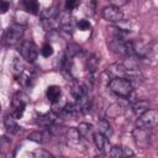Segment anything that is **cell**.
<instances>
[{
	"label": "cell",
	"mask_w": 158,
	"mask_h": 158,
	"mask_svg": "<svg viewBox=\"0 0 158 158\" xmlns=\"http://www.w3.org/2000/svg\"><path fill=\"white\" fill-rule=\"evenodd\" d=\"M107 88L110 89V91L122 99H130L135 93L132 84L127 79H110L107 83Z\"/></svg>",
	"instance_id": "1"
},
{
	"label": "cell",
	"mask_w": 158,
	"mask_h": 158,
	"mask_svg": "<svg viewBox=\"0 0 158 158\" xmlns=\"http://www.w3.org/2000/svg\"><path fill=\"white\" fill-rule=\"evenodd\" d=\"M25 32V26L21 23H12L7 27V30L5 31L4 38H2V43L5 47H12L15 46L23 36Z\"/></svg>",
	"instance_id": "2"
},
{
	"label": "cell",
	"mask_w": 158,
	"mask_h": 158,
	"mask_svg": "<svg viewBox=\"0 0 158 158\" xmlns=\"http://www.w3.org/2000/svg\"><path fill=\"white\" fill-rule=\"evenodd\" d=\"M158 122V112L156 109H148L144 114L138 116L136 121V127L138 128H144V130H151L153 128Z\"/></svg>",
	"instance_id": "3"
},
{
	"label": "cell",
	"mask_w": 158,
	"mask_h": 158,
	"mask_svg": "<svg viewBox=\"0 0 158 158\" xmlns=\"http://www.w3.org/2000/svg\"><path fill=\"white\" fill-rule=\"evenodd\" d=\"M28 104V96L25 94V93H16L14 96H12V100H11V105H12V116L19 120L22 117L23 112H25V109H26V105Z\"/></svg>",
	"instance_id": "4"
},
{
	"label": "cell",
	"mask_w": 158,
	"mask_h": 158,
	"mask_svg": "<svg viewBox=\"0 0 158 158\" xmlns=\"http://www.w3.org/2000/svg\"><path fill=\"white\" fill-rule=\"evenodd\" d=\"M107 47L109 49L118 56L132 54L131 53V41L121 40V38H107Z\"/></svg>",
	"instance_id": "5"
},
{
	"label": "cell",
	"mask_w": 158,
	"mask_h": 158,
	"mask_svg": "<svg viewBox=\"0 0 158 158\" xmlns=\"http://www.w3.org/2000/svg\"><path fill=\"white\" fill-rule=\"evenodd\" d=\"M19 51H20L21 57L25 60L30 62V63H33L37 59V57H38V47L36 46L35 42H32L30 40L23 41L20 44V49Z\"/></svg>",
	"instance_id": "6"
},
{
	"label": "cell",
	"mask_w": 158,
	"mask_h": 158,
	"mask_svg": "<svg viewBox=\"0 0 158 158\" xmlns=\"http://www.w3.org/2000/svg\"><path fill=\"white\" fill-rule=\"evenodd\" d=\"M132 137L135 139L136 146L138 148H141V149H146V148H148L151 146V133H149V130L136 127L132 131Z\"/></svg>",
	"instance_id": "7"
},
{
	"label": "cell",
	"mask_w": 158,
	"mask_h": 158,
	"mask_svg": "<svg viewBox=\"0 0 158 158\" xmlns=\"http://www.w3.org/2000/svg\"><path fill=\"white\" fill-rule=\"evenodd\" d=\"M128 72H130V68L125 67L123 64H121V63H114V64H110L104 73L110 79H127Z\"/></svg>",
	"instance_id": "8"
},
{
	"label": "cell",
	"mask_w": 158,
	"mask_h": 158,
	"mask_svg": "<svg viewBox=\"0 0 158 158\" xmlns=\"http://www.w3.org/2000/svg\"><path fill=\"white\" fill-rule=\"evenodd\" d=\"M101 15H102V17L106 21L112 22V23H118V22H122L123 21V12L118 7L112 6V5L105 6L101 10Z\"/></svg>",
	"instance_id": "9"
},
{
	"label": "cell",
	"mask_w": 158,
	"mask_h": 158,
	"mask_svg": "<svg viewBox=\"0 0 158 158\" xmlns=\"http://www.w3.org/2000/svg\"><path fill=\"white\" fill-rule=\"evenodd\" d=\"M93 142L96 147V149L100 152V153H104V154H109L110 149H111V143L109 142V138H106L104 135H101L100 132L95 131L93 133Z\"/></svg>",
	"instance_id": "10"
},
{
	"label": "cell",
	"mask_w": 158,
	"mask_h": 158,
	"mask_svg": "<svg viewBox=\"0 0 158 158\" xmlns=\"http://www.w3.org/2000/svg\"><path fill=\"white\" fill-rule=\"evenodd\" d=\"M88 90H89V89H88V85H86L85 83H81V81H78V80H74V81L72 83L70 94H72V96L75 99V101L86 98Z\"/></svg>",
	"instance_id": "11"
},
{
	"label": "cell",
	"mask_w": 158,
	"mask_h": 158,
	"mask_svg": "<svg viewBox=\"0 0 158 158\" xmlns=\"http://www.w3.org/2000/svg\"><path fill=\"white\" fill-rule=\"evenodd\" d=\"M57 118H58V115H57L56 112H53V111H49V112H46V114H43V115H40V116L37 117L36 122H37V125H40L41 127L48 128V127H51L52 125H54V123L57 122Z\"/></svg>",
	"instance_id": "12"
},
{
	"label": "cell",
	"mask_w": 158,
	"mask_h": 158,
	"mask_svg": "<svg viewBox=\"0 0 158 158\" xmlns=\"http://www.w3.org/2000/svg\"><path fill=\"white\" fill-rule=\"evenodd\" d=\"M35 79H36L35 72H33L32 69H26V68H25V70L21 73V75L17 78L19 83H20L22 86H25V88L32 86L33 83H35Z\"/></svg>",
	"instance_id": "13"
},
{
	"label": "cell",
	"mask_w": 158,
	"mask_h": 158,
	"mask_svg": "<svg viewBox=\"0 0 158 158\" xmlns=\"http://www.w3.org/2000/svg\"><path fill=\"white\" fill-rule=\"evenodd\" d=\"M46 96L51 104H57L62 96V89L58 85H49L46 90Z\"/></svg>",
	"instance_id": "14"
},
{
	"label": "cell",
	"mask_w": 158,
	"mask_h": 158,
	"mask_svg": "<svg viewBox=\"0 0 158 158\" xmlns=\"http://www.w3.org/2000/svg\"><path fill=\"white\" fill-rule=\"evenodd\" d=\"M4 126H5L6 131L9 133H11V135H15V133H17L21 130V127L17 123V120L11 114L5 116V118H4Z\"/></svg>",
	"instance_id": "15"
},
{
	"label": "cell",
	"mask_w": 158,
	"mask_h": 158,
	"mask_svg": "<svg viewBox=\"0 0 158 158\" xmlns=\"http://www.w3.org/2000/svg\"><path fill=\"white\" fill-rule=\"evenodd\" d=\"M65 137H67L68 143L72 146H78L81 141V136L77 127H69L65 132Z\"/></svg>",
	"instance_id": "16"
},
{
	"label": "cell",
	"mask_w": 158,
	"mask_h": 158,
	"mask_svg": "<svg viewBox=\"0 0 158 158\" xmlns=\"http://www.w3.org/2000/svg\"><path fill=\"white\" fill-rule=\"evenodd\" d=\"M131 109L136 116H141L142 114H144L149 109V104L147 100H136L132 102Z\"/></svg>",
	"instance_id": "17"
},
{
	"label": "cell",
	"mask_w": 158,
	"mask_h": 158,
	"mask_svg": "<svg viewBox=\"0 0 158 158\" xmlns=\"http://www.w3.org/2000/svg\"><path fill=\"white\" fill-rule=\"evenodd\" d=\"M123 112H125V106H123L121 102H115V104H112V105L109 106L106 114H107V117H110V118H116V117L121 116Z\"/></svg>",
	"instance_id": "18"
},
{
	"label": "cell",
	"mask_w": 158,
	"mask_h": 158,
	"mask_svg": "<svg viewBox=\"0 0 158 158\" xmlns=\"http://www.w3.org/2000/svg\"><path fill=\"white\" fill-rule=\"evenodd\" d=\"M98 132H100V133L104 135L106 138H109V137L114 133V130H112L110 122H109L106 118H101V120L98 122Z\"/></svg>",
	"instance_id": "19"
},
{
	"label": "cell",
	"mask_w": 158,
	"mask_h": 158,
	"mask_svg": "<svg viewBox=\"0 0 158 158\" xmlns=\"http://www.w3.org/2000/svg\"><path fill=\"white\" fill-rule=\"evenodd\" d=\"M23 70H25V65H23L22 59L19 58V57H15V58L12 59V63H11V72H12L14 77L17 79V78L21 75V73H22Z\"/></svg>",
	"instance_id": "20"
},
{
	"label": "cell",
	"mask_w": 158,
	"mask_h": 158,
	"mask_svg": "<svg viewBox=\"0 0 158 158\" xmlns=\"http://www.w3.org/2000/svg\"><path fill=\"white\" fill-rule=\"evenodd\" d=\"M22 5H23L25 11H27L32 15H38L40 14V5L35 0H26V1L22 2Z\"/></svg>",
	"instance_id": "21"
},
{
	"label": "cell",
	"mask_w": 158,
	"mask_h": 158,
	"mask_svg": "<svg viewBox=\"0 0 158 158\" xmlns=\"http://www.w3.org/2000/svg\"><path fill=\"white\" fill-rule=\"evenodd\" d=\"M80 51H81V48H80L77 43L70 42V43H68V44H67V48H65L64 56H65V57H68V58H70V59H73L74 57H77V56L80 53Z\"/></svg>",
	"instance_id": "22"
},
{
	"label": "cell",
	"mask_w": 158,
	"mask_h": 158,
	"mask_svg": "<svg viewBox=\"0 0 158 158\" xmlns=\"http://www.w3.org/2000/svg\"><path fill=\"white\" fill-rule=\"evenodd\" d=\"M77 128H78V131H79V133H80L81 137H88L89 135L93 136V133H94V131H93V125H90V123H88V122H80Z\"/></svg>",
	"instance_id": "23"
},
{
	"label": "cell",
	"mask_w": 158,
	"mask_h": 158,
	"mask_svg": "<svg viewBox=\"0 0 158 158\" xmlns=\"http://www.w3.org/2000/svg\"><path fill=\"white\" fill-rule=\"evenodd\" d=\"M27 138L32 142H36V143H43L47 138V133L44 131H35V132L30 133Z\"/></svg>",
	"instance_id": "24"
},
{
	"label": "cell",
	"mask_w": 158,
	"mask_h": 158,
	"mask_svg": "<svg viewBox=\"0 0 158 158\" xmlns=\"http://www.w3.org/2000/svg\"><path fill=\"white\" fill-rule=\"evenodd\" d=\"M40 52H41V54H42L44 58H49L51 56H53V53H54V49H53V46H52L51 43L46 42V43H44V44L41 47Z\"/></svg>",
	"instance_id": "25"
},
{
	"label": "cell",
	"mask_w": 158,
	"mask_h": 158,
	"mask_svg": "<svg viewBox=\"0 0 158 158\" xmlns=\"http://www.w3.org/2000/svg\"><path fill=\"white\" fill-rule=\"evenodd\" d=\"M32 157L33 158H54V156L52 153H49L46 149H41V148L33 151L32 152Z\"/></svg>",
	"instance_id": "26"
},
{
	"label": "cell",
	"mask_w": 158,
	"mask_h": 158,
	"mask_svg": "<svg viewBox=\"0 0 158 158\" xmlns=\"http://www.w3.org/2000/svg\"><path fill=\"white\" fill-rule=\"evenodd\" d=\"M109 156L111 158H123V154H122V147L121 146H112L110 152H109Z\"/></svg>",
	"instance_id": "27"
},
{
	"label": "cell",
	"mask_w": 158,
	"mask_h": 158,
	"mask_svg": "<svg viewBox=\"0 0 158 158\" xmlns=\"http://www.w3.org/2000/svg\"><path fill=\"white\" fill-rule=\"evenodd\" d=\"M79 5H80V2L78 0H67L64 2V11L70 12L72 10H74L75 7H78Z\"/></svg>",
	"instance_id": "28"
},
{
	"label": "cell",
	"mask_w": 158,
	"mask_h": 158,
	"mask_svg": "<svg viewBox=\"0 0 158 158\" xmlns=\"http://www.w3.org/2000/svg\"><path fill=\"white\" fill-rule=\"evenodd\" d=\"M77 28L80 30V31H89V30L91 28V23H90L88 20L81 19V20H79V21L77 22Z\"/></svg>",
	"instance_id": "29"
},
{
	"label": "cell",
	"mask_w": 158,
	"mask_h": 158,
	"mask_svg": "<svg viewBox=\"0 0 158 158\" xmlns=\"http://www.w3.org/2000/svg\"><path fill=\"white\" fill-rule=\"evenodd\" d=\"M95 6H96V2L95 1H86L85 2V14L86 15H89V16H91V15H94V12H95Z\"/></svg>",
	"instance_id": "30"
},
{
	"label": "cell",
	"mask_w": 158,
	"mask_h": 158,
	"mask_svg": "<svg viewBox=\"0 0 158 158\" xmlns=\"http://www.w3.org/2000/svg\"><path fill=\"white\" fill-rule=\"evenodd\" d=\"M122 154H123V158H136V154L128 147H122Z\"/></svg>",
	"instance_id": "31"
},
{
	"label": "cell",
	"mask_w": 158,
	"mask_h": 158,
	"mask_svg": "<svg viewBox=\"0 0 158 158\" xmlns=\"http://www.w3.org/2000/svg\"><path fill=\"white\" fill-rule=\"evenodd\" d=\"M10 7V2L9 1H4V0H0V15H4L7 12Z\"/></svg>",
	"instance_id": "32"
},
{
	"label": "cell",
	"mask_w": 158,
	"mask_h": 158,
	"mask_svg": "<svg viewBox=\"0 0 158 158\" xmlns=\"http://www.w3.org/2000/svg\"><path fill=\"white\" fill-rule=\"evenodd\" d=\"M7 143H9V139H6L5 137H1V138H0V151H2V148L6 147Z\"/></svg>",
	"instance_id": "33"
},
{
	"label": "cell",
	"mask_w": 158,
	"mask_h": 158,
	"mask_svg": "<svg viewBox=\"0 0 158 158\" xmlns=\"http://www.w3.org/2000/svg\"><path fill=\"white\" fill-rule=\"evenodd\" d=\"M95 158H102V157H95Z\"/></svg>",
	"instance_id": "34"
},
{
	"label": "cell",
	"mask_w": 158,
	"mask_h": 158,
	"mask_svg": "<svg viewBox=\"0 0 158 158\" xmlns=\"http://www.w3.org/2000/svg\"><path fill=\"white\" fill-rule=\"evenodd\" d=\"M0 110H1V105H0Z\"/></svg>",
	"instance_id": "35"
}]
</instances>
